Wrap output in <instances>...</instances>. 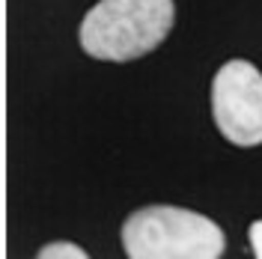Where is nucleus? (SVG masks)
<instances>
[{"mask_svg":"<svg viewBox=\"0 0 262 259\" xmlns=\"http://www.w3.org/2000/svg\"><path fill=\"white\" fill-rule=\"evenodd\" d=\"M173 0H98L81 21V48L96 60L146 57L173 30Z\"/></svg>","mask_w":262,"mask_h":259,"instance_id":"1","label":"nucleus"},{"mask_svg":"<svg viewBox=\"0 0 262 259\" xmlns=\"http://www.w3.org/2000/svg\"><path fill=\"white\" fill-rule=\"evenodd\" d=\"M217 131L235 146L262 143V72L247 60H229L212 81Z\"/></svg>","mask_w":262,"mask_h":259,"instance_id":"3","label":"nucleus"},{"mask_svg":"<svg viewBox=\"0 0 262 259\" xmlns=\"http://www.w3.org/2000/svg\"><path fill=\"white\" fill-rule=\"evenodd\" d=\"M247 239H250V247H253V256L262 259V221H253V224H250Z\"/></svg>","mask_w":262,"mask_h":259,"instance_id":"5","label":"nucleus"},{"mask_svg":"<svg viewBox=\"0 0 262 259\" xmlns=\"http://www.w3.org/2000/svg\"><path fill=\"white\" fill-rule=\"evenodd\" d=\"M122 247L131 259H221L227 235L200 211L146 206L125 218Z\"/></svg>","mask_w":262,"mask_h":259,"instance_id":"2","label":"nucleus"},{"mask_svg":"<svg viewBox=\"0 0 262 259\" xmlns=\"http://www.w3.org/2000/svg\"><path fill=\"white\" fill-rule=\"evenodd\" d=\"M39 259H86V250L72 242H54L39 250Z\"/></svg>","mask_w":262,"mask_h":259,"instance_id":"4","label":"nucleus"}]
</instances>
